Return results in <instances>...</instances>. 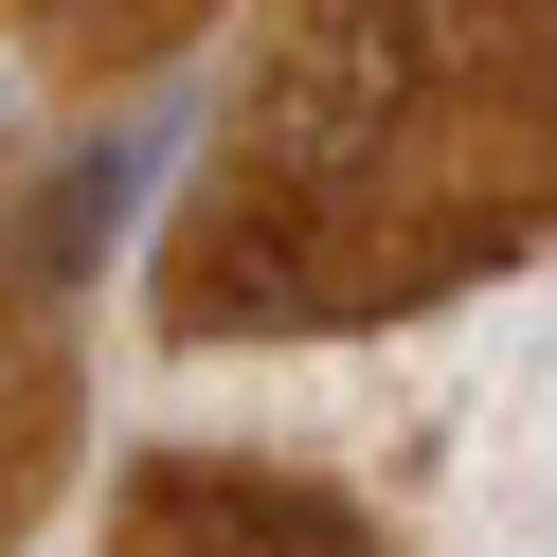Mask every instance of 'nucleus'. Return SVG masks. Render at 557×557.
Returning a JSON list of instances; mask_svg holds the SVG:
<instances>
[{
    "label": "nucleus",
    "mask_w": 557,
    "mask_h": 557,
    "mask_svg": "<svg viewBox=\"0 0 557 557\" xmlns=\"http://www.w3.org/2000/svg\"><path fill=\"white\" fill-rule=\"evenodd\" d=\"M145 181H162V126H109V145H73V162H54V252H109Z\"/></svg>",
    "instance_id": "obj_1"
}]
</instances>
